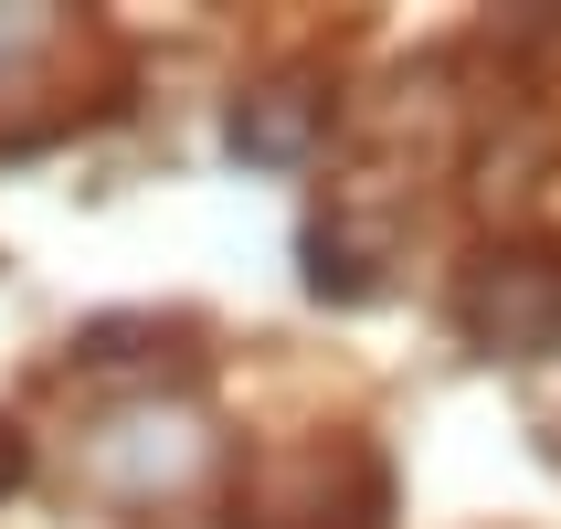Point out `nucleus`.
<instances>
[{
  "instance_id": "1",
  "label": "nucleus",
  "mask_w": 561,
  "mask_h": 529,
  "mask_svg": "<svg viewBox=\"0 0 561 529\" xmlns=\"http://www.w3.org/2000/svg\"><path fill=\"white\" fill-rule=\"evenodd\" d=\"M392 487L360 445H276L233 476V529H381Z\"/></svg>"
},
{
  "instance_id": "2",
  "label": "nucleus",
  "mask_w": 561,
  "mask_h": 529,
  "mask_svg": "<svg viewBox=\"0 0 561 529\" xmlns=\"http://www.w3.org/2000/svg\"><path fill=\"white\" fill-rule=\"evenodd\" d=\"M456 318H467L477 349L499 360H540L561 349V254L551 244H488L456 286Z\"/></svg>"
},
{
  "instance_id": "3",
  "label": "nucleus",
  "mask_w": 561,
  "mask_h": 529,
  "mask_svg": "<svg viewBox=\"0 0 561 529\" xmlns=\"http://www.w3.org/2000/svg\"><path fill=\"white\" fill-rule=\"evenodd\" d=\"M22 476H32V445L11 435V424H0V498H11V487H22Z\"/></svg>"
}]
</instances>
